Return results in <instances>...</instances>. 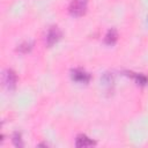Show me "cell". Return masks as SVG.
Wrapping results in <instances>:
<instances>
[{
    "label": "cell",
    "mask_w": 148,
    "mask_h": 148,
    "mask_svg": "<svg viewBox=\"0 0 148 148\" xmlns=\"http://www.w3.org/2000/svg\"><path fill=\"white\" fill-rule=\"evenodd\" d=\"M87 5H88V0H73L69 5L68 12L72 16L75 17L82 16L87 10Z\"/></svg>",
    "instance_id": "cell-1"
},
{
    "label": "cell",
    "mask_w": 148,
    "mask_h": 148,
    "mask_svg": "<svg viewBox=\"0 0 148 148\" xmlns=\"http://www.w3.org/2000/svg\"><path fill=\"white\" fill-rule=\"evenodd\" d=\"M61 37V31L59 30L58 27H52L46 35V43L49 46H52L53 44H56Z\"/></svg>",
    "instance_id": "cell-2"
},
{
    "label": "cell",
    "mask_w": 148,
    "mask_h": 148,
    "mask_svg": "<svg viewBox=\"0 0 148 148\" xmlns=\"http://www.w3.org/2000/svg\"><path fill=\"white\" fill-rule=\"evenodd\" d=\"M2 81H3V84L8 89H13L15 87V84H16V75H15V73L12 69H6L3 72V75H2Z\"/></svg>",
    "instance_id": "cell-3"
},
{
    "label": "cell",
    "mask_w": 148,
    "mask_h": 148,
    "mask_svg": "<svg viewBox=\"0 0 148 148\" xmlns=\"http://www.w3.org/2000/svg\"><path fill=\"white\" fill-rule=\"evenodd\" d=\"M72 79L79 83H87L89 82L90 80V75L83 71V69H80V68H76V69H73L72 71Z\"/></svg>",
    "instance_id": "cell-4"
},
{
    "label": "cell",
    "mask_w": 148,
    "mask_h": 148,
    "mask_svg": "<svg viewBox=\"0 0 148 148\" xmlns=\"http://www.w3.org/2000/svg\"><path fill=\"white\" fill-rule=\"evenodd\" d=\"M95 145V141H92L91 139H89L88 136L81 134L76 138V141H75V146L76 147H90V146H94Z\"/></svg>",
    "instance_id": "cell-5"
},
{
    "label": "cell",
    "mask_w": 148,
    "mask_h": 148,
    "mask_svg": "<svg viewBox=\"0 0 148 148\" xmlns=\"http://www.w3.org/2000/svg\"><path fill=\"white\" fill-rule=\"evenodd\" d=\"M117 37H118V36H117L116 30H114V29H111V30H109L108 34L105 35V43L109 44V45H112V44L116 43Z\"/></svg>",
    "instance_id": "cell-6"
},
{
    "label": "cell",
    "mask_w": 148,
    "mask_h": 148,
    "mask_svg": "<svg viewBox=\"0 0 148 148\" xmlns=\"http://www.w3.org/2000/svg\"><path fill=\"white\" fill-rule=\"evenodd\" d=\"M131 74H132V77L136 81L138 84H142L143 86V84H146L148 82V79L142 74H135V73H131Z\"/></svg>",
    "instance_id": "cell-7"
},
{
    "label": "cell",
    "mask_w": 148,
    "mask_h": 148,
    "mask_svg": "<svg viewBox=\"0 0 148 148\" xmlns=\"http://www.w3.org/2000/svg\"><path fill=\"white\" fill-rule=\"evenodd\" d=\"M13 142H14V145H15L16 147H22V146H23L22 140H21V135H20L18 133H15V134L13 135Z\"/></svg>",
    "instance_id": "cell-8"
},
{
    "label": "cell",
    "mask_w": 148,
    "mask_h": 148,
    "mask_svg": "<svg viewBox=\"0 0 148 148\" xmlns=\"http://www.w3.org/2000/svg\"><path fill=\"white\" fill-rule=\"evenodd\" d=\"M31 49V44L30 43H24V44H22L20 47H18V50L21 51V52H27V51H29Z\"/></svg>",
    "instance_id": "cell-9"
}]
</instances>
